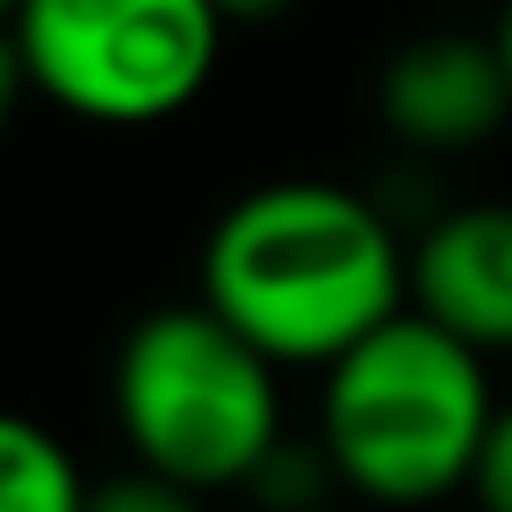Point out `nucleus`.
Listing matches in <instances>:
<instances>
[{
    "instance_id": "obj_9",
    "label": "nucleus",
    "mask_w": 512,
    "mask_h": 512,
    "mask_svg": "<svg viewBox=\"0 0 512 512\" xmlns=\"http://www.w3.org/2000/svg\"><path fill=\"white\" fill-rule=\"evenodd\" d=\"M471 499H478V512H512V402L492 416V436L471 471Z\"/></svg>"
},
{
    "instance_id": "obj_8",
    "label": "nucleus",
    "mask_w": 512,
    "mask_h": 512,
    "mask_svg": "<svg viewBox=\"0 0 512 512\" xmlns=\"http://www.w3.org/2000/svg\"><path fill=\"white\" fill-rule=\"evenodd\" d=\"M84 512H201V492L173 485V478H153V471H125V478H104L90 485V506Z\"/></svg>"
},
{
    "instance_id": "obj_2",
    "label": "nucleus",
    "mask_w": 512,
    "mask_h": 512,
    "mask_svg": "<svg viewBox=\"0 0 512 512\" xmlns=\"http://www.w3.org/2000/svg\"><path fill=\"white\" fill-rule=\"evenodd\" d=\"M492 416L499 402L485 353L450 340L423 312H402L326 367L319 450L346 492L416 512L450 492H471Z\"/></svg>"
},
{
    "instance_id": "obj_7",
    "label": "nucleus",
    "mask_w": 512,
    "mask_h": 512,
    "mask_svg": "<svg viewBox=\"0 0 512 512\" xmlns=\"http://www.w3.org/2000/svg\"><path fill=\"white\" fill-rule=\"evenodd\" d=\"M90 478L77 471L70 443L35 416L0 409V512H84Z\"/></svg>"
},
{
    "instance_id": "obj_1",
    "label": "nucleus",
    "mask_w": 512,
    "mask_h": 512,
    "mask_svg": "<svg viewBox=\"0 0 512 512\" xmlns=\"http://www.w3.org/2000/svg\"><path fill=\"white\" fill-rule=\"evenodd\" d=\"M201 305L270 367H333L409 312L402 222L340 180H263L201 243Z\"/></svg>"
},
{
    "instance_id": "obj_13",
    "label": "nucleus",
    "mask_w": 512,
    "mask_h": 512,
    "mask_svg": "<svg viewBox=\"0 0 512 512\" xmlns=\"http://www.w3.org/2000/svg\"><path fill=\"white\" fill-rule=\"evenodd\" d=\"M14 7H21V0H0V28H7V21H14Z\"/></svg>"
},
{
    "instance_id": "obj_6",
    "label": "nucleus",
    "mask_w": 512,
    "mask_h": 512,
    "mask_svg": "<svg viewBox=\"0 0 512 512\" xmlns=\"http://www.w3.org/2000/svg\"><path fill=\"white\" fill-rule=\"evenodd\" d=\"M374 104L409 153H471L512 118V84L492 42L436 28L381 63Z\"/></svg>"
},
{
    "instance_id": "obj_4",
    "label": "nucleus",
    "mask_w": 512,
    "mask_h": 512,
    "mask_svg": "<svg viewBox=\"0 0 512 512\" xmlns=\"http://www.w3.org/2000/svg\"><path fill=\"white\" fill-rule=\"evenodd\" d=\"M28 90L84 125H167L222 63V14L208 0H21L7 21Z\"/></svg>"
},
{
    "instance_id": "obj_3",
    "label": "nucleus",
    "mask_w": 512,
    "mask_h": 512,
    "mask_svg": "<svg viewBox=\"0 0 512 512\" xmlns=\"http://www.w3.org/2000/svg\"><path fill=\"white\" fill-rule=\"evenodd\" d=\"M277 374L236 326L201 298L146 312L111 360V416L132 443V464L187 492L250 485L284 443Z\"/></svg>"
},
{
    "instance_id": "obj_12",
    "label": "nucleus",
    "mask_w": 512,
    "mask_h": 512,
    "mask_svg": "<svg viewBox=\"0 0 512 512\" xmlns=\"http://www.w3.org/2000/svg\"><path fill=\"white\" fill-rule=\"evenodd\" d=\"M492 49H499V63H506V84H512V0H506V14H499V28H492Z\"/></svg>"
},
{
    "instance_id": "obj_5",
    "label": "nucleus",
    "mask_w": 512,
    "mask_h": 512,
    "mask_svg": "<svg viewBox=\"0 0 512 512\" xmlns=\"http://www.w3.org/2000/svg\"><path fill=\"white\" fill-rule=\"evenodd\" d=\"M409 312L471 353H512V201H457L409 243Z\"/></svg>"
},
{
    "instance_id": "obj_11",
    "label": "nucleus",
    "mask_w": 512,
    "mask_h": 512,
    "mask_svg": "<svg viewBox=\"0 0 512 512\" xmlns=\"http://www.w3.org/2000/svg\"><path fill=\"white\" fill-rule=\"evenodd\" d=\"M222 14V28H256V21H284L298 0H208Z\"/></svg>"
},
{
    "instance_id": "obj_10",
    "label": "nucleus",
    "mask_w": 512,
    "mask_h": 512,
    "mask_svg": "<svg viewBox=\"0 0 512 512\" xmlns=\"http://www.w3.org/2000/svg\"><path fill=\"white\" fill-rule=\"evenodd\" d=\"M21 97H28V70H21V49H14V35L0 28V132H7V118L21 111Z\"/></svg>"
}]
</instances>
